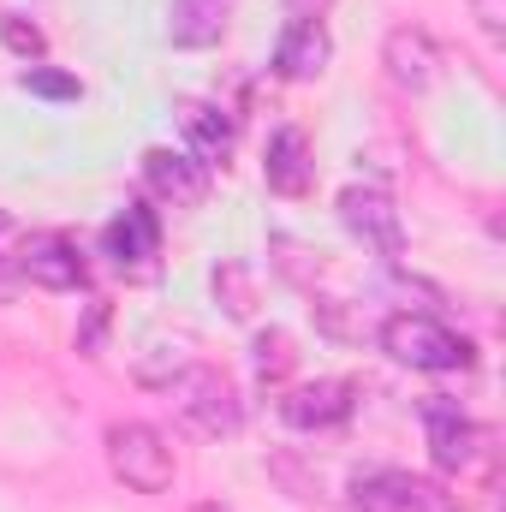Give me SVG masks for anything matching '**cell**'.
I'll return each mask as SVG.
<instances>
[{
  "label": "cell",
  "instance_id": "obj_17",
  "mask_svg": "<svg viewBox=\"0 0 506 512\" xmlns=\"http://www.w3.org/2000/svg\"><path fill=\"white\" fill-rule=\"evenodd\" d=\"M18 90H30V96H42V102H78V96H84L72 72H48V66H24V72H18Z\"/></svg>",
  "mask_w": 506,
  "mask_h": 512
},
{
  "label": "cell",
  "instance_id": "obj_20",
  "mask_svg": "<svg viewBox=\"0 0 506 512\" xmlns=\"http://www.w3.org/2000/svg\"><path fill=\"white\" fill-rule=\"evenodd\" d=\"M102 328H108V304H90V322H84V334H78V352H84V358L102 352Z\"/></svg>",
  "mask_w": 506,
  "mask_h": 512
},
{
  "label": "cell",
  "instance_id": "obj_13",
  "mask_svg": "<svg viewBox=\"0 0 506 512\" xmlns=\"http://www.w3.org/2000/svg\"><path fill=\"white\" fill-rule=\"evenodd\" d=\"M179 131H185V155L203 167H221L239 143V114H227L221 102H185L179 108Z\"/></svg>",
  "mask_w": 506,
  "mask_h": 512
},
{
  "label": "cell",
  "instance_id": "obj_22",
  "mask_svg": "<svg viewBox=\"0 0 506 512\" xmlns=\"http://www.w3.org/2000/svg\"><path fill=\"white\" fill-rule=\"evenodd\" d=\"M280 6H286V18H322L334 0H280Z\"/></svg>",
  "mask_w": 506,
  "mask_h": 512
},
{
  "label": "cell",
  "instance_id": "obj_9",
  "mask_svg": "<svg viewBox=\"0 0 506 512\" xmlns=\"http://www.w3.org/2000/svg\"><path fill=\"white\" fill-rule=\"evenodd\" d=\"M352 411H358V387L352 382H304L280 399V417L292 429H304V435L340 429V423H352Z\"/></svg>",
  "mask_w": 506,
  "mask_h": 512
},
{
  "label": "cell",
  "instance_id": "obj_8",
  "mask_svg": "<svg viewBox=\"0 0 506 512\" xmlns=\"http://www.w3.org/2000/svg\"><path fill=\"white\" fill-rule=\"evenodd\" d=\"M417 417H423L429 459H435L441 471H465V465L477 459V423L459 411V399H447V393H429V399L417 405Z\"/></svg>",
  "mask_w": 506,
  "mask_h": 512
},
{
  "label": "cell",
  "instance_id": "obj_16",
  "mask_svg": "<svg viewBox=\"0 0 506 512\" xmlns=\"http://www.w3.org/2000/svg\"><path fill=\"white\" fill-rule=\"evenodd\" d=\"M292 334L286 328H262L251 340V364H256V382L268 387V382H286V370H292Z\"/></svg>",
  "mask_w": 506,
  "mask_h": 512
},
{
  "label": "cell",
  "instance_id": "obj_15",
  "mask_svg": "<svg viewBox=\"0 0 506 512\" xmlns=\"http://www.w3.org/2000/svg\"><path fill=\"white\" fill-rule=\"evenodd\" d=\"M221 30H227V0H173L167 6L173 48H215Z\"/></svg>",
  "mask_w": 506,
  "mask_h": 512
},
{
  "label": "cell",
  "instance_id": "obj_23",
  "mask_svg": "<svg viewBox=\"0 0 506 512\" xmlns=\"http://www.w3.org/2000/svg\"><path fill=\"white\" fill-rule=\"evenodd\" d=\"M12 286H18V268H12V262H6V256H0V304H6V298H12Z\"/></svg>",
  "mask_w": 506,
  "mask_h": 512
},
{
  "label": "cell",
  "instance_id": "obj_24",
  "mask_svg": "<svg viewBox=\"0 0 506 512\" xmlns=\"http://www.w3.org/2000/svg\"><path fill=\"white\" fill-rule=\"evenodd\" d=\"M191 512H233V507H221V501H203V507H191Z\"/></svg>",
  "mask_w": 506,
  "mask_h": 512
},
{
  "label": "cell",
  "instance_id": "obj_2",
  "mask_svg": "<svg viewBox=\"0 0 506 512\" xmlns=\"http://www.w3.org/2000/svg\"><path fill=\"white\" fill-rule=\"evenodd\" d=\"M167 399H173L179 423H185V429H197V435H209V441H227V435H239V423H245L239 387L227 382L221 370H209V364L179 370V376L167 382Z\"/></svg>",
  "mask_w": 506,
  "mask_h": 512
},
{
  "label": "cell",
  "instance_id": "obj_21",
  "mask_svg": "<svg viewBox=\"0 0 506 512\" xmlns=\"http://www.w3.org/2000/svg\"><path fill=\"white\" fill-rule=\"evenodd\" d=\"M471 6H477V24L489 36H506V0H471Z\"/></svg>",
  "mask_w": 506,
  "mask_h": 512
},
{
  "label": "cell",
  "instance_id": "obj_11",
  "mask_svg": "<svg viewBox=\"0 0 506 512\" xmlns=\"http://www.w3.org/2000/svg\"><path fill=\"white\" fill-rule=\"evenodd\" d=\"M328 54H334L328 24H322V18H292V24L280 30V42H274L268 72H274V78H286V84H304V78H322Z\"/></svg>",
  "mask_w": 506,
  "mask_h": 512
},
{
  "label": "cell",
  "instance_id": "obj_19",
  "mask_svg": "<svg viewBox=\"0 0 506 512\" xmlns=\"http://www.w3.org/2000/svg\"><path fill=\"white\" fill-rule=\"evenodd\" d=\"M215 292H221V304H227L233 316H251V274H245L239 262H221V268H215Z\"/></svg>",
  "mask_w": 506,
  "mask_h": 512
},
{
  "label": "cell",
  "instance_id": "obj_14",
  "mask_svg": "<svg viewBox=\"0 0 506 512\" xmlns=\"http://www.w3.org/2000/svg\"><path fill=\"white\" fill-rule=\"evenodd\" d=\"M262 179L274 197H304L310 179H316V161H310V143L298 126H280L268 137V155H262Z\"/></svg>",
  "mask_w": 506,
  "mask_h": 512
},
{
  "label": "cell",
  "instance_id": "obj_6",
  "mask_svg": "<svg viewBox=\"0 0 506 512\" xmlns=\"http://www.w3.org/2000/svg\"><path fill=\"white\" fill-rule=\"evenodd\" d=\"M102 251L114 256V268L131 280H149L155 274V256H161V215L149 203H126L108 227H102Z\"/></svg>",
  "mask_w": 506,
  "mask_h": 512
},
{
  "label": "cell",
  "instance_id": "obj_7",
  "mask_svg": "<svg viewBox=\"0 0 506 512\" xmlns=\"http://www.w3.org/2000/svg\"><path fill=\"white\" fill-rule=\"evenodd\" d=\"M12 268H18V280L48 286V292H78L90 280V262H84V251L66 233H30L24 251L12 256Z\"/></svg>",
  "mask_w": 506,
  "mask_h": 512
},
{
  "label": "cell",
  "instance_id": "obj_5",
  "mask_svg": "<svg viewBox=\"0 0 506 512\" xmlns=\"http://www.w3.org/2000/svg\"><path fill=\"white\" fill-rule=\"evenodd\" d=\"M340 221L352 239H364L381 262H399L405 256V227H399V209L381 185H346L340 191Z\"/></svg>",
  "mask_w": 506,
  "mask_h": 512
},
{
  "label": "cell",
  "instance_id": "obj_12",
  "mask_svg": "<svg viewBox=\"0 0 506 512\" xmlns=\"http://www.w3.org/2000/svg\"><path fill=\"white\" fill-rule=\"evenodd\" d=\"M381 66H387V78H393L399 90H429L435 72H441V48H435L429 30H417V24H393L387 42H381Z\"/></svg>",
  "mask_w": 506,
  "mask_h": 512
},
{
  "label": "cell",
  "instance_id": "obj_1",
  "mask_svg": "<svg viewBox=\"0 0 506 512\" xmlns=\"http://www.w3.org/2000/svg\"><path fill=\"white\" fill-rule=\"evenodd\" d=\"M376 340H381V352H387L393 364L429 370V376H447V370H471V364H477L471 340L453 334L447 322L423 316V310H393V316L376 328Z\"/></svg>",
  "mask_w": 506,
  "mask_h": 512
},
{
  "label": "cell",
  "instance_id": "obj_10",
  "mask_svg": "<svg viewBox=\"0 0 506 512\" xmlns=\"http://www.w3.org/2000/svg\"><path fill=\"white\" fill-rule=\"evenodd\" d=\"M143 185L173 209H197L209 197V167L185 149H143Z\"/></svg>",
  "mask_w": 506,
  "mask_h": 512
},
{
  "label": "cell",
  "instance_id": "obj_18",
  "mask_svg": "<svg viewBox=\"0 0 506 512\" xmlns=\"http://www.w3.org/2000/svg\"><path fill=\"white\" fill-rule=\"evenodd\" d=\"M0 42H6V48L24 60V66H36V60L48 54V36H42L30 18H18V12H6V18H0Z\"/></svg>",
  "mask_w": 506,
  "mask_h": 512
},
{
  "label": "cell",
  "instance_id": "obj_25",
  "mask_svg": "<svg viewBox=\"0 0 506 512\" xmlns=\"http://www.w3.org/2000/svg\"><path fill=\"white\" fill-rule=\"evenodd\" d=\"M6 233H12V215H6V209H0V239H6Z\"/></svg>",
  "mask_w": 506,
  "mask_h": 512
},
{
  "label": "cell",
  "instance_id": "obj_4",
  "mask_svg": "<svg viewBox=\"0 0 506 512\" xmlns=\"http://www.w3.org/2000/svg\"><path fill=\"white\" fill-rule=\"evenodd\" d=\"M352 501H358V512H459L441 483L411 477V471H393V465L358 471L352 477Z\"/></svg>",
  "mask_w": 506,
  "mask_h": 512
},
{
  "label": "cell",
  "instance_id": "obj_3",
  "mask_svg": "<svg viewBox=\"0 0 506 512\" xmlns=\"http://www.w3.org/2000/svg\"><path fill=\"white\" fill-rule=\"evenodd\" d=\"M108 465L137 495H167L173 489V447L149 423H114L108 429Z\"/></svg>",
  "mask_w": 506,
  "mask_h": 512
}]
</instances>
